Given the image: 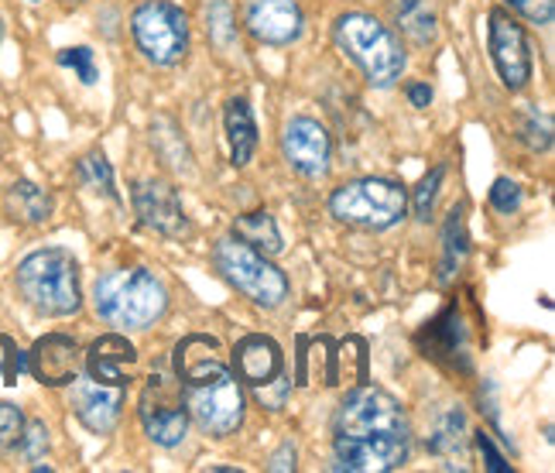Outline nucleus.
I'll return each mask as SVG.
<instances>
[{"instance_id": "nucleus-1", "label": "nucleus", "mask_w": 555, "mask_h": 473, "mask_svg": "<svg viewBox=\"0 0 555 473\" xmlns=\"http://www.w3.org/2000/svg\"><path fill=\"white\" fill-rule=\"evenodd\" d=\"M336 470L388 473L401 470L412 453V425L395 395L374 384H357L333 412Z\"/></svg>"}, {"instance_id": "nucleus-2", "label": "nucleus", "mask_w": 555, "mask_h": 473, "mask_svg": "<svg viewBox=\"0 0 555 473\" xmlns=\"http://www.w3.org/2000/svg\"><path fill=\"white\" fill-rule=\"evenodd\" d=\"M333 41L374 90H391L409 66L401 35L367 11H347L333 21Z\"/></svg>"}, {"instance_id": "nucleus-3", "label": "nucleus", "mask_w": 555, "mask_h": 473, "mask_svg": "<svg viewBox=\"0 0 555 473\" xmlns=\"http://www.w3.org/2000/svg\"><path fill=\"white\" fill-rule=\"evenodd\" d=\"M93 309L117 330H152L168 309V289L147 268H114L96 278Z\"/></svg>"}, {"instance_id": "nucleus-4", "label": "nucleus", "mask_w": 555, "mask_h": 473, "mask_svg": "<svg viewBox=\"0 0 555 473\" xmlns=\"http://www.w3.org/2000/svg\"><path fill=\"white\" fill-rule=\"evenodd\" d=\"M17 295L25 306L46 319H66L82 309L79 261L62 247L31 251L14 271Z\"/></svg>"}, {"instance_id": "nucleus-5", "label": "nucleus", "mask_w": 555, "mask_h": 473, "mask_svg": "<svg viewBox=\"0 0 555 473\" xmlns=\"http://www.w3.org/2000/svg\"><path fill=\"white\" fill-rule=\"evenodd\" d=\"M330 213L347 227L357 230H391L409 217V189L395 179H353L333 189Z\"/></svg>"}, {"instance_id": "nucleus-6", "label": "nucleus", "mask_w": 555, "mask_h": 473, "mask_svg": "<svg viewBox=\"0 0 555 473\" xmlns=\"http://www.w3.org/2000/svg\"><path fill=\"white\" fill-rule=\"evenodd\" d=\"M212 268L220 271L230 289H237L261 309H278L288 298L285 271L268 254H258L254 247L241 244L237 237H223V241L212 244Z\"/></svg>"}, {"instance_id": "nucleus-7", "label": "nucleus", "mask_w": 555, "mask_h": 473, "mask_svg": "<svg viewBox=\"0 0 555 473\" xmlns=\"http://www.w3.org/2000/svg\"><path fill=\"white\" fill-rule=\"evenodd\" d=\"M138 52L158 69H172L189 55V17L172 0H141L131 11Z\"/></svg>"}, {"instance_id": "nucleus-8", "label": "nucleus", "mask_w": 555, "mask_h": 473, "mask_svg": "<svg viewBox=\"0 0 555 473\" xmlns=\"http://www.w3.org/2000/svg\"><path fill=\"white\" fill-rule=\"evenodd\" d=\"M138 419L147 439L162 449H176L189 436V412L182 401V384L172 371V363H158L147 374V384L138 398Z\"/></svg>"}, {"instance_id": "nucleus-9", "label": "nucleus", "mask_w": 555, "mask_h": 473, "mask_svg": "<svg viewBox=\"0 0 555 473\" xmlns=\"http://www.w3.org/2000/svg\"><path fill=\"white\" fill-rule=\"evenodd\" d=\"M182 401H185L189 419L212 439L233 436L244 425L247 401H244V388L233 371L199 381V384H182Z\"/></svg>"}, {"instance_id": "nucleus-10", "label": "nucleus", "mask_w": 555, "mask_h": 473, "mask_svg": "<svg viewBox=\"0 0 555 473\" xmlns=\"http://www.w3.org/2000/svg\"><path fill=\"white\" fill-rule=\"evenodd\" d=\"M487 49H490V62H494L498 79L504 82V90L521 93L531 82V73H535V55H531V41L528 31L521 28V21L494 8L487 17Z\"/></svg>"}, {"instance_id": "nucleus-11", "label": "nucleus", "mask_w": 555, "mask_h": 473, "mask_svg": "<svg viewBox=\"0 0 555 473\" xmlns=\"http://www.w3.org/2000/svg\"><path fill=\"white\" fill-rule=\"evenodd\" d=\"M282 158L295 176L319 182V179L330 176L333 138L315 117L298 114L285 124V131H282Z\"/></svg>"}, {"instance_id": "nucleus-12", "label": "nucleus", "mask_w": 555, "mask_h": 473, "mask_svg": "<svg viewBox=\"0 0 555 473\" xmlns=\"http://www.w3.org/2000/svg\"><path fill=\"white\" fill-rule=\"evenodd\" d=\"M131 203L141 227H147L158 237H168V241H182L189 237V217H185V206L179 200V192L172 182L165 179H138L131 186Z\"/></svg>"}, {"instance_id": "nucleus-13", "label": "nucleus", "mask_w": 555, "mask_h": 473, "mask_svg": "<svg viewBox=\"0 0 555 473\" xmlns=\"http://www.w3.org/2000/svg\"><path fill=\"white\" fill-rule=\"evenodd\" d=\"M28 374L46 384V388H69V384L82 374V350L79 343L66 333H46L35 340V347L25 354Z\"/></svg>"}, {"instance_id": "nucleus-14", "label": "nucleus", "mask_w": 555, "mask_h": 473, "mask_svg": "<svg viewBox=\"0 0 555 473\" xmlns=\"http://www.w3.org/2000/svg\"><path fill=\"white\" fill-rule=\"evenodd\" d=\"M247 31L261 41V46H295L306 31V14L298 0H247L244 11Z\"/></svg>"}, {"instance_id": "nucleus-15", "label": "nucleus", "mask_w": 555, "mask_h": 473, "mask_svg": "<svg viewBox=\"0 0 555 473\" xmlns=\"http://www.w3.org/2000/svg\"><path fill=\"white\" fill-rule=\"evenodd\" d=\"M82 368L100 384H114V388H127L134 381L138 368V350L124 333H103L90 343V350L82 354Z\"/></svg>"}, {"instance_id": "nucleus-16", "label": "nucleus", "mask_w": 555, "mask_h": 473, "mask_svg": "<svg viewBox=\"0 0 555 473\" xmlns=\"http://www.w3.org/2000/svg\"><path fill=\"white\" fill-rule=\"evenodd\" d=\"M73 412L76 419L90 429L93 436H111L120 412H124V388H114V384H100V381H73Z\"/></svg>"}, {"instance_id": "nucleus-17", "label": "nucleus", "mask_w": 555, "mask_h": 473, "mask_svg": "<svg viewBox=\"0 0 555 473\" xmlns=\"http://www.w3.org/2000/svg\"><path fill=\"white\" fill-rule=\"evenodd\" d=\"M230 371L237 374V381L247 384V388L268 384V381H274L278 374L285 371L282 347H278V343L271 336H264V333H250V336L237 340V347H233Z\"/></svg>"}, {"instance_id": "nucleus-18", "label": "nucleus", "mask_w": 555, "mask_h": 473, "mask_svg": "<svg viewBox=\"0 0 555 473\" xmlns=\"http://www.w3.org/2000/svg\"><path fill=\"white\" fill-rule=\"evenodd\" d=\"M429 453L436 460H442L446 470H466V449H469V419L463 408H450V412H442L433 436H429Z\"/></svg>"}, {"instance_id": "nucleus-19", "label": "nucleus", "mask_w": 555, "mask_h": 473, "mask_svg": "<svg viewBox=\"0 0 555 473\" xmlns=\"http://www.w3.org/2000/svg\"><path fill=\"white\" fill-rule=\"evenodd\" d=\"M223 127H227V144H230V165L247 168L254 152H258V120L244 97H233L223 106Z\"/></svg>"}, {"instance_id": "nucleus-20", "label": "nucleus", "mask_w": 555, "mask_h": 473, "mask_svg": "<svg viewBox=\"0 0 555 473\" xmlns=\"http://www.w3.org/2000/svg\"><path fill=\"white\" fill-rule=\"evenodd\" d=\"M391 14L398 31L418 49L436 46L439 38V11L436 0H391Z\"/></svg>"}, {"instance_id": "nucleus-21", "label": "nucleus", "mask_w": 555, "mask_h": 473, "mask_svg": "<svg viewBox=\"0 0 555 473\" xmlns=\"http://www.w3.org/2000/svg\"><path fill=\"white\" fill-rule=\"evenodd\" d=\"M4 209L14 223H25V227H41L52 220L55 213V200L49 189H41L38 182L21 179L4 192Z\"/></svg>"}, {"instance_id": "nucleus-22", "label": "nucleus", "mask_w": 555, "mask_h": 473, "mask_svg": "<svg viewBox=\"0 0 555 473\" xmlns=\"http://www.w3.org/2000/svg\"><path fill=\"white\" fill-rule=\"evenodd\" d=\"M230 237H237L241 244L254 247L258 254H282L285 251V241H282V230H278L274 217L268 209H254V213H244V217L233 220V230Z\"/></svg>"}, {"instance_id": "nucleus-23", "label": "nucleus", "mask_w": 555, "mask_h": 473, "mask_svg": "<svg viewBox=\"0 0 555 473\" xmlns=\"http://www.w3.org/2000/svg\"><path fill=\"white\" fill-rule=\"evenodd\" d=\"M152 148H155V155L176 171V176H192V152H189L176 117L158 114L152 120Z\"/></svg>"}, {"instance_id": "nucleus-24", "label": "nucleus", "mask_w": 555, "mask_h": 473, "mask_svg": "<svg viewBox=\"0 0 555 473\" xmlns=\"http://www.w3.org/2000/svg\"><path fill=\"white\" fill-rule=\"evenodd\" d=\"M469 257V233H466V217L463 206H453L450 217L442 223V261H439V282L450 285L453 278L463 271Z\"/></svg>"}, {"instance_id": "nucleus-25", "label": "nucleus", "mask_w": 555, "mask_h": 473, "mask_svg": "<svg viewBox=\"0 0 555 473\" xmlns=\"http://www.w3.org/2000/svg\"><path fill=\"white\" fill-rule=\"evenodd\" d=\"M333 368H330V388L333 384H347V388H357V384L367 381V340L364 336H347L333 347Z\"/></svg>"}, {"instance_id": "nucleus-26", "label": "nucleus", "mask_w": 555, "mask_h": 473, "mask_svg": "<svg viewBox=\"0 0 555 473\" xmlns=\"http://www.w3.org/2000/svg\"><path fill=\"white\" fill-rule=\"evenodd\" d=\"M418 340H429V354L425 357H466V330L460 327V312L456 306L446 309L439 319L425 322V330L418 333Z\"/></svg>"}, {"instance_id": "nucleus-27", "label": "nucleus", "mask_w": 555, "mask_h": 473, "mask_svg": "<svg viewBox=\"0 0 555 473\" xmlns=\"http://www.w3.org/2000/svg\"><path fill=\"white\" fill-rule=\"evenodd\" d=\"M76 182L87 189V192H96L103 200H117V186H114V168L106 162L103 152H90L76 162Z\"/></svg>"}, {"instance_id": "nucleus-28", "label": "nucleus", "mask_w": 555, "mask_h": 473, "mask_svg": "<svg viewBox=\"0 0 555 473\" xmlns=\"http://www.w3.org/2000/svg\"><path fill=\"white\" fill-rule=\"evenodd\" d=\"M203 14H206V35H209L212 46H217L220 52H233L241 31H237V14H233L230 0H209Z\"/></svg>"}, {"instance_id": "nucleus-29", "label": "nucleus", "mask_w": 555, "mask_h": 473, "mask_svg": "<svg viewBox=\"0 0 555 473\" xmlns=\"http://www.w3.org/2000/svg\"><path fill=\"white\" fill-rule=\"evenodd\" d=\"M55 62L62 69H73L79 76L82 86H93L100 79V69H96V59H93V49L87 46H76V49H62L55 55Z\"/></svg>"}, {"instance_id": "nucleus-30", "label": "nucleus", "mask_w": 555, "mask_h": 473, "mask_svg": "<svg viewBox=\"0 0 555 473\" xmlns=\"http://www.w3.org/2000/svg\"><path fill=\"white\" fill-rule=\"evenodd\" d=\"M25 412L11 401H0V457H8L17 449L21 433H25Z\"/></svg>"}, {"instance_id": "nucleus-31", "label": "nucleus", "mask_w": 555, "mask_h": 473, "mask_svg": "<svg viewBox=\"0 0 555 473\" xmlns=\"http://www.w3.org/2000/svg\"><path fill=\"white\" fill-rule=\"evenodd\" d=\"M442 179H446V165H436L429 176H425L415 189V217L425 223L433 217V209H436V196H439V189H442Z\"/></svg>"}, {"instance_id": "nucleus-32", "label": "nucleus", "mask_w": 555, "mask_h": 473, "mask_svg": "<svg viewBox=\"0 0 555 473\" xmlns=\"http://www.w3.org/2000/svg\"><path fill=\"white\" fill-rule=\"evenodd\" d=\"M531 152H548L552 148V120L548 114L539 111H528V117L521 120V135H518Z\"/></svg>"}, {"instance_id": "nucleus-33", "label": "nucleus", "mask_w": 555, "mask_h": 473, "mask_svg": "<svg viewBox=\"0 0 555 473\" xmlns=\"http://www.w3.org/2000/svg\"><path fill=\"white\" fill-rule=\"evenodd\" d=\"M17 449H21V457H25L28 463H38L41 457H46L49 453V429H46V422H38V419L25 422V433H21Z\"/></svg>"}, {"instance_id": "nucleus-34", "label": "nucleus", "mask_w": 555, "mask_h": 473, "mask_svg": "<svg viewBox=\"0 0 555 473\" xmlns=\"http://www.w3.org/2000/svg\"><path fill=\"white\" fill-rule=\"evenodd\" d=\"M250 392H254V401H258L261 408H268V412H282V408L288 405V395H292V381L282 371L274 381L258 384V388H250Z\"/></svg>"}, {"instance_id": "nucleus-35", "label": "nucleus", "mask_w": 555, "mask_h": 473, "mask_svg": "<svg viewBox=\"0 0 555 473\" xmlns=\"http://www.w3.org/2000/svg\"><path fill=\"white\" fill-rule=\"evenodd\" d=\"M511 8V14L525 17L528 25H539V28H548L555 21V0H504Z\"/></svg>"}, {"instance_id": "nucleus-36", "label": "nucleus", "mask_w": 555, "mask_h": 473, "mask_svg": "<svg viewBox=\"0 0 555 473\" xmlns=\"http://www.w3.org/2000/svg\"><path fill=\"white\" fill-rule=\"evenodd\" d=\"M21 371H28V360H25V350H17V343L11 336L0 333V374H4V384L14 388Z\"/></svg>"}, {"instance_id": "nucleus-37", "label": "nucleus", "mask_w": 555, "mask_h": 473, "mask_svg": "<svg viewBox=\"0 0 555 473\" xmlns=\"http://www.w3.org/2000/svg\"><path fill=\"white\" fill-rule=\"evenodd\" d=\"M521 200H525V192H521L518 182L498 179L494 186H490V206H494L498 213H504V217H511V213H518V209H521Z\"/></svg>"}, {"instance_id": "nucleus-38", "label": "nucleus", "mask_w": 555, "mask_h": 473, "mask_svg": "<svg viewBox=\"0 0 555 473\" xmlns=\"http://www.w3.org/2000/svg\"><path fill=\"white\" fill-rule=\"evenodd\" d=\"M474 436V443H477V449H480V457H483V466L490 470V473H511V463L504 460V453L494 446V439H490V433H469Z\"/></svg>"}, {"instance_id": "nucleus-39", "label": "nucleus", "mask_w": 555, "mask_h": 473, "mask_svg": "<svg viewBox=\"0 0 555 473\" xmlns=\"http://www.w3.org/2000/svg\"><path fill=\"white\" fill-rule=\"evenodd\" d=\"M295 460H298L295 443H292V439H285L282 446H278V453H271L268 470H271V473H288V470H295Z\"/></svg>"}, {"instance_id": "nucleus-40", "label": "nucleus", "mask_w": 555, "mask_h": 473, "mask_svg": "<svg viewBox=\"0 0 555 473\" xmlns=\"http://www.w3.org/2000/svg\"><path fill=\"white\" fill-rule=\"evenodd\" d=\"M409 103L415 106V111H425V106L433 103V86L429 82H409Z\"/></svg>"}, {"instance_id": "nucleus-41", "label": "nucleus", "mask_w": 555, "mask_h": 473, "mask_svg": "<svg viewBox=\"0 0 555 473\" xmlns=\"http://www.w3.org/2000/svg\"><path fill=\"white\" fill-rule=\"evenodd\" d=\"M28 4H41V0H28Z\"/></svg>"}]
</instances>
